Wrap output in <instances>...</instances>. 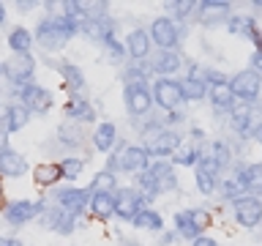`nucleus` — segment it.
<instances>
[{
  "label": "nucleus",
  "mask_w": 262,
  "mask_h": 246,
  "mask_svg": "<svg viewBox=\"0 0 262 246\" xmlns=\"http://www.w3.org/2000/svg\"><path fill=\"white\" fill-rule=\"evenodd\" d=\"M180 145L183 142H180V137L175 131H161V134H156L153 142L147 145V153L150 156H175Z\"/></svg>",
  "instance_id": "2eb2a0df"
},
{
  "label": "nucleus",
  "mask_w": 262,
  "mask_h": 246,
  "mask_svg": "<svg viewBox=\"0 0 262 246\" xmlns=\"http://www.w3.org/2000/svg\"><path fill=\"white\" fill-rule=\"evenodd\" d=\"M3 120H6V131H8V134L22 131L25 126H28V120H30V110H28L22 101H16V104H11V107L3 112Z\"/></svg>",
  "instance_id": "a211bd4d"
},
{
  "label": "nucleus",
  "mask_w": 262,
  "mask_h": 246,
  "mask_svg": "<svg viewBox=\"0 0 262 246\" xmlns=\"http://www.w3.org/2000/svg\"><path fill=\"white\" fill-rule=\"evenodd\" d=\"M110 172L115 170H123V172H145L147 167H150V153H147V148H139V145H126L120 148L118 156H112L110 161Z\"/></svg>",
  "instance_id": "f03ea898"
},
{
  "label": "nucleus",
  "mask_w": 262,
  "mask_h": 246,
  "mask_svg": "<svg viewBox=\"0 0 262 246\" xmlns=\"http://www.w3.org/2000/svg\"><path fill=\"white\" fill-rule=\"evenodd\" d=\"M134 227L137 230H150V233H161V230H164V219L159 216V211L142 208V211H139V216L134 219Z\"/></svg>",
  "instance_id": "cd10ccee"
},
{
  "label": "nucleus",
  "mask_w": 262,
  "mask_h": 246,
  "mask_svg": "<svg viewBox=\"0 0 262 246\" xmlns=\"http://www.w3.org/2000/svg\"><path fill=\"white\" fill-rule=\"evenodd\" d=\"M57 69H60L63 85L69 88V90H82V88H85V77H82V71L77 69V66H71V63H57Z\"/></svg>",
  "instance_id": "2f4dec72"
},
{
  "label": "nucleus",
  "mask_w": 262,
  "mask_h": 246,
  "mask_svg": "<svg viewBox=\"0 0 262 246\" xmlns=\"http://www.w3.org/2000/svg\"><path fill=\"white\" fill-rule=\"evenodd\" d=\"M118 180H115V172L110 170H101L93 175V183H90V192H115Z\"/></svg>",
  "instance_id": "72a5a7b5"
},
{
  "label": "nucleus",
  "mask_w": 262,
  "mask_h": 246,
  "mask_svg": "<svg viewBox=\"0 0 262 246\" xmlns=\"http://www.w3.org/2000/svg\"><path fill=\"white\" fill-rule=\"evenodd\" d=\"M82 167H85V161H82V159H63V161H60L63 178H69V180H74V178H79V172H82Z\"/></svg>",
  "instance_id": "58836bf2"
},
{
  "label": "nucleus",
  "mask_w": 262,
  "mask_h": 246,
  "mask_svg": "<svg viewBox=\"0 0 262 246\" xmlns=\"http://www.w3.org/2000/svg\"><path fill=\"white\" fill-rule=\"evenodd\" d=\"M33 69H36V60H33L30 55H11L3 63V74L14 82V85H30Z\"/></svg>",
  "instance_id": "6e6552de"
},
{
  "label": "nucleus",
  "mask_w": 262,
  "mask_h": 246,
  "mask_svg": "<svg viewBox=\"0 0 262 246\" xmlns=\"http://www.w3.org/2000/svg\"><path fill=\"white\" fill-rule=\"evenodd\" d=\"M90 197H93V192H90V189H74V186L55 189L57 205H60L63 211H69V213H79V211L90 202Z\"/></svg>",
  "instance_id": "9b49d317"
},
{
  "label": "nucleus",
  "mask_w": 262,
  "mask_h": 246,
  "mask_svg": "<svg viewBox=\"0 0 262 246\" xmlns=\"http://www.w3.org/2000/svg\"><path fill=\"white\" fill-rule=\"evenodd\" d=\"M14 90L22 96V104L28 107L30 112H49L52 110V93L41 85H14Z\"/></svg>",
  "instance_id": "423d86ee"
},
{
  "label": "nucleus",
  "mask_w": 262,
  "mask_h": 246,
  "mask_svg": "<svg viewBox=\"0 0 262 246\" xmlns=\"http://www.w3.org/2000/svg\"><path fill=\"white\" fill-rule=\"evenodd\" d=\"M57 134H60V139H63L66 145H79L82 142V131L77 126H71V123H63Z\"/></svg>",
  "instance_id": "ea45409f"
},
{
  "label": "nucleus",
  "mask_w": 262,
  "mask_h": 246,
  "mask_svg": "<svg viewBox=\"0 0 262 246\" xmlns=\"http://www.w3.org/2000/svg\"><path fill=\"white\" fill-rule=\"evenodd\" d=\"M60 8H63V16H69V19H74L77 25H82L88 19V6L85 3H77V0H66V3H60Z\"/></svg>",
  "instance_id": "f704fd0d"
},
{
  "label": "nucleus",
  "mask_w": 262,
  "mask_h": 246,
  "mask_svg": "<svg viewBox=\"0 0 262 246\" xmlns=\"http://www.w3.org/2000/svg\"><path fill=\"white\" fill-rule=\"evenodd\" d=\"M3 19H6V6L0 3V25H3Z\"/></svg>",
  "instance_id": "3c124183"
},
{
  "label": "nucleus",
  "mask_w": 262,
  "mask_h": 246,
  "mask_svg": "<svg viewBox=\"0 0 262 246\" xmlns=\"http://www.w3.org/2000/svg\"><path fill=\"white\" fill-rule=\"evenodd\" d=\"M249 126H251V104L237 98V101L232 104V129L241 131V134H246Z\"/></svg>",
  "instance_id": "a878e982"
},
{
  "label": "nucleus",
  "mask_w": 262,
  "mask_h": 246,
  "mask_svg": "<svg viewBox=\"0 0 262 246\" xmlns=\"http://www.w3.org/2000/svg\"><path fill=\"white\" fill-rule=\"evenodd\" d=\"M191 221H194V224H196V230H200V233H202V230H208L210 227V213L208 211H205V208H194L191 211Z\"/></svg>",
  "instance_id": "79ce46f5"
},
{
  "label": "nucleus",
  "mask_w": 262,
  "mask_h": 246,
  "mask_svg": "<svg viewBox=\"0 0 262 246\" xmlns=\"http://www.w3.org/2000/svg\"><path fill=\"white\" fill-rule=\"evenodd\" d=\"M259 194H262V189H259Z\"/></svg>",
  "instance_id": "6e6d98bb"
},
{
  "label": "nucleus",
  "mask_w": 262,
  "mask_h": 246,
  "mask_svg": "<svg viewBox=\"0 0 262 246\" xmlns=\"http://www.w3.org/2000/svg\"><path fill=\"white\" fill-rule=\"evenodd\" d=\"M251 71L262 74V49H257V52L251 55Z\"/></svg>",
  "instance_id": "49530a36"
},
{
  "label": "nucleus",
  "mask_w": 262,
  "mask_h": 246,
  "mask_svg": "<svg viewBox=\"0 0 262 246\" xmlns=\"http://www.w3.org/2000/svg\"><path fill=\"white\" fill-rule=\"evenodd\" d=\"M0 200H3V183H0Z\"/></svg>",
  "instance_id": "864d4df0"
},
{
  "label": "nucleus",
  "mask_w": 262,
  "mask_h": 246,
  "mask_svg": "<svg viewBox=\"0 0 262 246\" xmlns=\"http://www.w3.org/2000/svg\"><path fill=\"white\" fill-rule=\"evenodd\" d=\"M115 137H118V129H115V123H112V120L98 123V129H96V134H93L96 151L110 153V151H112V145H115Z\"/></svg>",
  "instance_id": "412c9836"
},
{
  "label": "nucleus",
  "mask_w": 262,
  "mask_h": 246,
  "mask_svg": "<svg viewBox=\"0 0 262 246\" xmlns=\"http://www.w3.org/2000/svg\"><path fill=\"white\" fill-rule=\"evenodd\" d=\"M210 156L219 161V167H227V164H229V148L224 142H213L210 145Z\"/></svg>",
  "instance_id": "a19ab883"
},
{
  "label": "nucleus",
  "mask_w": 262,
  "mask_h": 246,
  "mask_svg": "<svg viewBox=\"0 0 262 246\" xmlns=\"http://www.w3.org/2000/svg\"><path fill=\"white\" fill-rule=\"evenodd\" d=\"M229 88H232L235 98H241V101H254V98H259V90H262V77L257 71H241L235 74L232 82H229Z\"/></svg>",
  "instance_id": "20e7f679"
},
{
  "label": "nucleus",
  "mask_w": 262,
  "mask_h": 246,
  "mask_svg": "<svg viewBox=\"0 0 262 246\" xmlns=\"http://www.w3.org/2000/svg\"><path fill=\"white\" fill-rule=\"evenodd\" d=\"M79 30L85 33L88 38H93V41H106L110 36H115V33H112V25L106 22L104 16H88V19L79 25Z\"/></svg>",
  "instance_id": "6ab92c4d"
},
{
  "label": "nucleus",
  "mask_w": 262,
  "mask_h": 246,
  "mask_svg": "<svg viewBox=\"0 0 262 246\" xmlns=\"http://www.w3.org/2000/svg\"><path fill=\"white\" fill-rule=\"evenodd\" d=\"M16 8H19V11H28V8H33V3H28V0L22 3V0H19V3H16Z\"/></svg>",
  "instance_id": "8fccbe9b"
},
{
  "label": "nucleus",
  "mask_w": 262,
  "mask_h": 246,
  "mask_svg": "<svg viewBox=\"0 0 262 246\" xmlns=\"http://www.w3.org/2000/svg\"><path fill=\"white\" fill-rule=\"evenodd\" d=\"M126 52L134 60H145L150 55V33L147 30H131L126 36Z\"/></svg>",
  "instance_id": "f3484780"
},
{
  "label": "nucleus",
  "mask_w": 262,
  "mask_h": 246,
  "mask_svg": "<svg viewBox=\"0 0 262 246\" xmlns=\"http://www.w3.org/2000/svg\"><path fill=\"white\" fill-rule=\"evenodd\" d=\"M25 170H28V161L22 153L8 151V148L0 153V178H19L25 175Z\"/></svg>",
  "instance_id": "dca6fc26"
},
{
  "label": "nucleus",
  "mask_w": 262,
  "mask_h": 246,
  "mask_svg": "<svg viewBox=\"0 0 262 246\" xmlns=\"http://www.w3.org/2000/svg\"><path fill=\"white\" fill-rule=\"evenodd\" d=\"M227 30L232 33V36H246V38L257 36V25H254L251 16H229V19H227Z\"/></svg>",
  "instance_id": "c85d7f7f"
},
{
  "label": "nucleus",
  "mask_w": 262,
  "mask_h": 246,
  "mask_svg": "<svg viewBox=\"0 0 262 246\" xmlns=\"http://www.w3.org/2000/svg\"><path fill=\"white\" fill-rule=\"evenodd\" d=\"M0 77H3V66H0Z\"/></svg>",
  "instance_id": "5fc2aeb1"
},
{
  "label": "nucleus",
  "mask_w": 262,
  "mask_h": 246,
  "mask_svg": "<svg viewBox=\"0 0 262 246\" xmlns=\"http://www.w3.org/2000/svg\"><path fill=\"white\" fill-rule=\"evenodd\" d=\"M0 246H22L16 238H0Z\"/></svg>",
  "instance_id": "09e8293b"
},
{
  "label": "nucleus",
  "mask_w": 262,
  "mask_h": 246,
  "mask_svg": "<svg viewBox=\"0 0 262 246\" xmlns=\"http://www.w3.org/2000/svg\"><path fill=\"white\" fill-rule=\"evenodd\" d=\"M210 104L216 107V110H232V104L237 101L232 88H229V82H221V85H213L210 88Z\"/></svg>",
  "instance_id": "393cba45"
},
{
  "label": "nucleus",
  "mask_w": 262,
  "mask_h": 246,
  "mask_svg": "<svg viewBox=\"0 0 262 246\" xmlns=\"http://www.w3.org/2000/svg\"><path fill=\"white\" fill-rule=\"evenodd\" d=\"M142 202L145 200L137 192H131V189H120V192H115V216L123 219V221H134L139 216V211L145 208Z\"/></svg>",
  "instance_id": "1a4fd4ad"
},
{
  "label": "nucleus",
  "mask_w": 262,
  "mask_h": 246,
  "mask_svg": "<svg viewBox=\"0 0 262 246\" xmlns=\"http://www.w3.org/2000/svg\"><path fill=\"white\" fill-rule=\"evenodd\" d=\"M235 219L243 227H257L262 221V200L251 194H243L241 200H235Z\"/></svg>",
  "instance_id": "9d476101"
},
{
  "label": "nucleus",
  "mask_w": 262,
  "mask_h": 246,
  "mask_svg": "<svg viewBox=\"0 0 262 246\" xmlns=\"http://www.w3.org/2000/svg\"><path fill=\"white\" fill-rule=\"evenodd\" d=\"M196 164H200V167H196V170H205V172H210V175H219V161L216 159H213V156L210 153H202L200 156V161H196Z\"/></svg>",
  "instance_id": "c03bdc74"
},
{
  "label": "nucleus",
  "mask_w": 262,
  "mask_h": 246,
  "mask_svg": "<svg viewBox=\"0 0 262 246\" xmlns=\"http://www.w3.org/2000/svg\"><path fill=\"white\" fill-rule=\"evenodd\" d=\"M196 19L202 25H216L219 19H229V3H216V0H208V3H196Z\"/></svg>",
  "instance_id": "4468645a"
},
{
  "label": "nucleus",
  "mask_w": 262,
  "mask_h": 246,
  "mask_svg": "<svg viewBox=\"0 0 262 246\" xmlns=\"http://www.w3.org/2000/svg\"><path fill=\"white\" fill-rule=\"evenodd\" d=\"M41 224L55 230V233L69 235V233H74V224H77V213H69L63 208H49L41 213Z\"/></svg>",
  "instance_id": "ddd939ff"
},
{
  "label": "nucleus",
  "mask_w": 262,
  "mask_h": 246,
  "mask_svg": "<svg viewBox=\"0 0 262 246\" xmlns=\"http://www.w3.org/2000/svg\"><path fill=\"white\" fill-rule=\"evenodd\" d=\"M180 88H183V98H186V101H200V98H205V93H208V85L202 82V77L180 79Z\"/></svg>",
  "instance_id": "7c9ffc66"
},
{
  "label": "nucleus",
  "mask_w": 262,
  "mask_h": 246,
  "mask_svg": "<svg viewBox=\"0 0 262 246\" xmlns=\"http://www.w3.org/2000/svg\"><path fill=\"white\" fill-rule=\"evenodd\" d=\"M235 178L241 180L246 189L259 192V189H262V164H246V167H237Z\"/></svg>",
  "instance_id": "b1692460"
},
{
  "label": "nucleus",
  "mask_w": 262,
  "mask_h": 246,
  "mask_svg": "<svg viewBox=\"0 0 262 246\" xmlns=\"http://www.w3.org/2000/svg\"><path fill=\"white\" fill-rule=\"evenodd\" d=\"M191 246H219V243L213 241V238H205V235H200L196 241H191Z\"/></svg>",
  "instance_id": "de8ad7c7"
},
{
  "label": "nucleus",
  "mask_w": 262,
  "mask_h": 246,
  "mask_svg": "<svg viewBox=\"0 0 262 246\" xmlns=\"http://www.w3.org/2000/svg\"><path fill=\"white\" fill-rule=\"evenodd\" d=\"M175 227L183 238H188V241H196V238H200V230H196V224L191 221V211H178L175 213Z\"/></svg>",
  "instance_id": "473e14b6"
},
{
  "label": "nucleus",
  "mask_w": 262,
  "mask_h": 246,
  "mask_svg": "<svg viewBox=\"0 0 262 246\" xmlns=\"http://www.w3.org/2000/svg\"><path fill=\"white\" fill-rule=\"evenodd\" d=\"M167 8H169V11H175L178 19H186L191 11H196V3H180V0H178V3H167Z\"/></svg>",
  "instance_id": "37998d69"
},
{
  "label": "nucleus",
  "mask_w": 262,
  "mask_h": 246,
  "mask_svg": "<svg viewBox=\"0 0 262 246\" xmlns=\"http://www.w3.org/2000/svg\"><path fill=\"white\" fill-rule=\"evenodd\" d=\"M90 211L98 219L115 216V194L112 192H93V197H90Z\"/></svg>",
  "instance_id": "4be33fe9"
},
{
  "label": "nucleus",
  "mask_w": 262,
  "mask_h": 246,
  "mask_svg": "<svg viewBox=\"0 0 262 246\" xmlns=\"http://www.w3.org/2000/svg\"><path fill=\"white\" fill-rule=\"evenodd\" d=\"M104 44H106V49H110L112 57H123V52H126V47H120L118 41H115V36H110V38L104 41Z\"/></svg>",
  "instance_id": "a18cd8bd"
},
{
  "label": "nucleus",
  "mask_w": 262,
  "mask_h": 246,
  "mask_svg": "<svg viewBox=\"0 0 262 246\" xmlns=\"http://www.w3.org/2000/svg\"><path fill=\"white\" fill-rule=\"evenodd\" d=\"M257 139H259V142H262V126L257 129Z\"/></svg>",
  "instance_id": "603ef678"
},
{
  "label": "nucleus",
  "mask_w": 262,
  "mask_h": 246,
  "mask_svg": "<svg viewBox=\"0 0 262 246\" xmlns=\"http://www.w3.org/2000/svg\"><path fill=\"white\" fill-rule=\"evenodd\" d=\"M200 161V153H196L194 145H180L175 153V164H183V167H191V164Z\"/></svg>",
  "instance_id": "c9c22d12"
},
{
  "label": "nucleus",
  "mask_w": 262,
  "mask_h": 246,
  "mask_svg": "<svg viewBox=\"0 0 262 246\" xmlns=\"http://www.w3.org/2000/svg\"><path fill=\"white\" fill-rule=\"evenodd\" d=\"M79 30V25L69 19V16H49V19H41L38 22V44L41 47H47V49H57V47H63L66 41H69L74 33Z\"/></svg>",
  "instance_id": "f257e3e1"
},
{
  "label": "nucleus",
  "mask_w": 262,
  "mask_h": 246,
  "mask_svg": "<svg viewBox=\"0 0 262 246\" xmlns=\"http://www.w3.org/2000/svg\"><path fill=\"white\" fill-rule=\"evenodd\" d=\"M150 41L153 44H159L161 47V52H167V49H172L180 41V30H178V25L169 19V16H159V19H153L150 25Z\"/></svg>",
  "instance_id": "0eeeda50"
},
{
  "label": "nucleus",
  "mask_w": 262,
  "mask_h": 246,
  "mask_svg": "<svg viewBox=\"0 0 262 246\" xmlns=\"http://www.w3.org/2000/svg\"><path fill=\"white\" fill-rule=\"evenodd\" d=\"M123 98H126V110L131 115H145L153 107V93L147 90V85H142V82H137V85H126Z\"/></svg>",
  "instance_id": "f8f14e48"
},
{
  "label": "nucleus",
  "mask_w": 262,
  "mask_h": 246,
  "mask_svg": "<svg viewBox=\"0 0 262 246\" xmlns=\"http://www.w3.org/2000/svg\"><path fill=\"white\" fill-rule=\"evenodd\" d=\"M153 101L159 104L161 110L175 112L178 107L186 101V98H183V88H180V82H178V79H167V77L156 79V85H153Z\"/></svg>",
  "instance_id": "7ed1b4c3"
},
{
  "label": "nucleus",
  "mask_w": 262,
  "mask_h": 246,
  "mask_svg": "<svg viewBox=\"0 0 262 246\" xmlns=\"http://www.w3.org/2000/svg\"><path fill=\"white\" fill-rule=\"evenodd\" d=\"M63 178V170H60V161L57 164H38L36 170H33V180H36V186H55L57 180Z\"/></svg>",
  "instance_id": "5701e85b"
},
{
  "label": "nucleus",
  "mask_w": 262,
  "mask_h": 246,
  "mask_svg": "<svg viewBox=\"0 0 262 246\" xmlns=\"http://www.w3.org/2000/svg\"><path fill=\"white\" fill-rule=\"evenodd\" d=\"M47 211L44 200H16L11 205H6V221L8 224H25V221L41 216V213Z\"/></svg>",
  "instance_id": "39448f33"
},
{
  "label": "nucleus",
  "mask_w": 262,
  "mask_h": 246,
  "mask_svg": "<svg viewBox=\"0 0 262 246\" xmlns=\"http://www.w3.org/2000/svg\"><path fill=\"white\" fill-rule=\"evenodd\" d=\"M30 44H33V33L25 30V28H14L8 33V47L14 49V55H28L30 52Z\"/></svg>",
  "instance_id": "c756f323"
},
{
  "label": "nucleus",
  "mask_w": 262,
  "mask_h": 246,
  "mask_svg": "<svg viewBox=\"0 0 262 246\" xmlns=\"http://www.w3.org/2000/svg\"><path fill=\"white\" fill-rule=\"evenodd\" d=\"M180 63H183V57H180L175 49H167V52H161L153 60V71L156 74H175L180 69Z\"/></svg>",
  "instance_id": "bb28decb"
},
{
  "label": "nucleus",
  "mask_w": 262,
  "mask_h": 246,
  "mask_svg": "<svg viewBox=\"0 0 262 246\" xmlns=\"http://www.w3.org/2000/svg\"><path fill=\"white\" fill-rule=\"evenodd\" d=\"M194 183H196V189H200L202 194H213V192H216V175H210V172H205V170H196Z\"/></svg>",
  "instance_id": "e433bc0d"
},
{
  "label": "nucleus",
  "mask_w": 262,
  "mask_h": 246,
  "mask_svg": "<svg viewBox=\"0 0 262 246\" xmlns=\"http://www.w3.org/2000/svg\"><path fill=\"white\" fill-rule=\"evenodd\" d=\"M66 118H71V120H77V123H90L93 120V107L88 104V98H82V96H71L69 101H66Z\"/></svg>",
  "instance_id": "aec40b11"
},
{
  "label": "nucleus",
  "mask_w": 262,
  "mask_h": 246,
  "mask_svg": "<svg viewBox=\"0 0 262 246\" xmlns=\"http://www.w3.org/2000/svg\"><path fill=\"white\" fill-rule=\"evenodd\" d=\"M243 189H246V186H243L241 180H237V178L232 175V178H227L224 183H221V194L229 197V200H241V197H243L241 192H243Z\"/></svg>",
  "instance_id": "4c0bfd02"
}]
</instances>
